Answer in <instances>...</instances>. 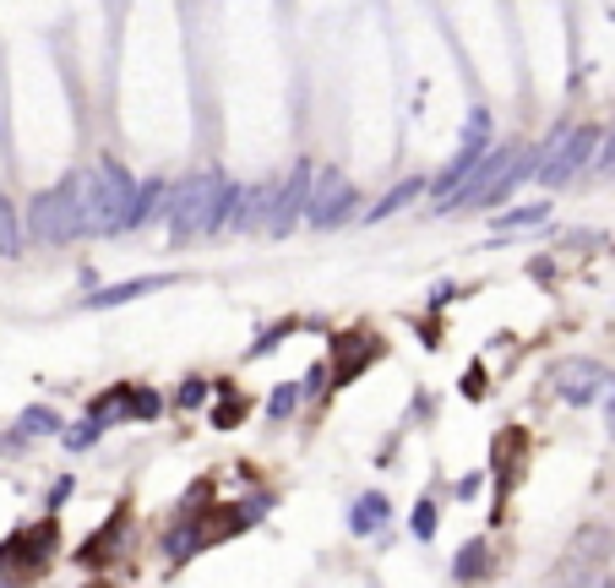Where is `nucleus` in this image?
I'll return each mask as SVG.
<instances>
[{
	"label": "nucleus",
	"mask_w": 615,
	"mask_h": 588,
	"mask_svg": "<svg viewBox=\"0 0 615 588\" xmlns=\"http://www.w3.org/2000/svg\"><path fill=\"white\" fill-rule=\"evenodd\" d=\"M213 392H218L213 425H218V430H235V425H240V420L251 414V398H246V392H235V381H224V376L213 381Z\"/></svg>",
	"instance_id": "aec40b11"
},
{
	"label": "nucleus",
	"mask_w": 615,
	"mask_h": 588,
	"mask_svg": "<svg viewBox=\"0 0 615 588\" xmlns=\"http://www.w3.org/2000/svg\"><path fill=\"white\" fill-rule=\"evenodd\" d=\"M99 441H104V430H99L93 420H83V425L61 430V447H66V452H88V447H99Z\"/></svg>",
	"instance_id": "a878e982"
},
{
	"label": "nucleus",
	"mask_w": 615,
	"mask_h": 588,
	"mask_svg": "<svg viewBox=\"0 0 615 588\" xmlns=\"http://www.w3.org/2000/svg\"><path fill=\"white\" fill-rule=\"evenodd\" d=\"M599 126H555L544 142H539V164H534V180L544 186V191H561V186H572L588 164H593V153H599Z\"/></svg>",
	"instance_id": "20e7f679"
},
{
	"label": "nucleus",
	"mask_w": 615,
	"mask_h": 588,
	"mask_svg": "<svg viewBox=\"0 0 615 588\" xmlns=\"http://www.w3.org/2000/svg\"><path fill=\"white\" fill-rule=\"evenodd\" d=\"M0 588H12V583H7V577H0Z\"/></svg>",
	"instance_id": "72a5a7b5"
},
{
	"label": "nucleus",
	"mask_w": 615,
	"mask_h": 588,
	"mask_svg": "<svg viewBox=\"0 0 615 588\" xmlns=\"http://www.w3.org/2000/svg\"><path fill=\"white\" fill-rule=\"evenodd\" d=\"M593 170H599L604 180H615V132H610V137H599V153H593Z\"/></svg>",
	"instance_id": "c85d7f7f"
},
{
	"label": "nucleus",
	"mask_w": 615,
	"mask_h": 588,
	"mask_svg": "<svg viewBox=\"0 0 615 588\" xmlns=\"http://www.w3.org/2000/svg\"><path fill=\"white\" fill-rule=\"evenodd\" d=\"M164 202H170V180H164V175L137 180V191H131V202H126L121 235H142L148 224H164Z\"/></svg>",
	"instance_id": "9b49d317"
},
{
	"label": "nucleus",
	"mask_w": 615,
	"mask_h": 588,
	"mask_svg": "<svg viewBox=\"0 0 615 588\" xmlns=\"http://www.w3.org/2000/svg\"><path fill=\"white\" fill-rule=\"evenodd\" d=\"M539 224H550V197H534V202H517L506 213H490L495 235H517V229H539Z\"/></svg>",
	"instance_id": "2eb2a0df"
},
{
	"label": "nucleus",
	"mask_w": 615,
	"mask_h": 588,
	"mask_svg": "<svg viewBox=\"0 0 615 588\" xmlns=\"http://www.w3.org/2000/svg\"><path fill=\"white\" fill-rule=\"evenodd\" d=\"M131 191H137V175L121 164V159H99V164H88L83 170V213H88V235H121V224H126V202H131Z\"/></svg>",
	"instance_id": "7ed1b4c3"
},
{
	"label": "nucleus",
	"mask_w": 615,
	"mask_h": 588,
	"mask_svg": "<svg viewBox=\"0 0 615 588\" xmlns=\"http://www.w3.org/2000/svg\"><path fill=\"white\" fill-rule=\"evenodd\" d=\"M23 229H28V246H77L88 240V213H83V170H66L55 186L34 191V202L23 208Z\"/></svg>",
	"instance_id": "f03ea898"
},
{
	"label": "nucleus",
	"mask_w": 615,
	"mask_h": 588,
	"mask_svg": "<svg viewBox=\"0 0 615 588\" xmlns=\"http://www.w3.org/2000/svg\"><path fill=\"white\" fill-rule=\"evenodd\" d=\"M392 523V501L381 496V490H360L354 501H349V534L354 539H371V534H381Z\"/></svg>",
	"instance_id": "4468645a"
},
{
	"label": "nucleus",
	"mask_w": 615,
	"mask_h": 588,
	"mask_svg": "<svg viewBox=\"0 0 615 588\" xmlns=\"http://www.w3.org/2000/svg\"><path fill=\"white\" fill-rule=\"evenodd\" d=\"M208 398H213V376H197V371H191V376H180V387L170 392V409L191 414V409H202Z\"/></svg>",
	"instance_id": "4be33fe9"
},
{
	"label": "nucleus",
	"mask_w": 615,
	"mask_h": 588,
	"mask_svg": "<svg viewBox=\"0 0 615 588\" xmlns=\"http://www.w3.org/2000/svg\"><path fill=\"white\" fill-rule=\"evenodd\" d=\"M121 539H126V506H115V512H110V523H104L99 534H88V539H83V550H77L72 561H77V566H88V572H93V566H110V561H115V550H121Z\"/></svg>",
	"instance_id": "f8f14e48"
},
{
	"label": "nucleus",
	"mask_w": 615,
	"mask_h": 588,
	"mask_svg": "<svg viewBox=\"0 0 615 588\" xmlns=\"http://www.w3.org/2000/svg\"><path fill=\"white\" fill-rule=\"evenodd\" d=\"M490 142H495V115H490L485 104H474V110H468V121H463L457 148H490Z\"/></svg>",
	"instance_id": "5701e85b"
},
{
	"label": "nucleus",
	"mask_w": 615,
	"mask_h": 588,
	"mask_svg": "<svg viewBox=\"0 0 615 588\" xmlns=\"http://www.w3.org/2000/svg\"><path fill=\"white\" fill-rule=\"evenodd\" d=\"M93 588H121V583H93Z\"/></svg>",
	"instance_id": "473e14b6"
},
{
	"label": "nucleus",
	"mask_w": 615,
	"mask_h": 588,
	"mask_svg": "<svg viewBox=\"0 0 615 588\" xmlns=\"http://www.w3.org/2000/svg\"><path fill=\"white\" fill-rule=\"evenodd\" d=\"M452 295H457V289H452V284H436V289H430V305H447V300H452Z\"/></svg>",
	"instance_id": "2f4dec72"
},
{
	"label": "nucleus",
	"mask_w": 615,
	"mask_h": 588,
	"mask_svg": "<svg viewBox=\"0 0 615 588\" xmlns=\"http://www.w3.org/2000/svg\"><path fill=\"white\" fill-rule=\"evenodd\" d=\"M610 376H615V371H604L599 360H588V354H572V360H561V365L550 371V387H555V398H561V403H572V409H588V403H599V398H604Z\"/></svg>",
	"instance_id": "6e6552de"
},
{
	"label": "nucleus",
	"mask_w": 615,
	"mask_h": 588,
	"mask_svg": "<svg viewBox=\"0 0 615 588\" xmlns=\"http://www.w3.org/2000/svg\"><path fill=\"white\" fill-rule=\"evenodd\" d=\"M419 197H425V175H403L392 191H381V197L360 213V224H387V218H398L403 208H414Z\"/></svg>",
	"instance_id": "ddd939ff"
},
{
	"label": "nucleus",
	"mask_w": 615,
	"mask_h": 588,
	"mask_svg": "<svg viewBox=\"0 0 615 588\" xmlns=\"http://www.w3.org/2000/svg\"><path fill=\"white\" fill-rule=\"evenodd\" d=\"M436 523H441L436 496H419V506H414V517H409V534H414L419 545H430V539H436Z\"/></svg>",
	"instance_id": "393cba45"
},
{
	"label": "nucleus",
	"mask_w": 615,
	"mask_h": 588,
	"mask_svg": "<svg viewBox=\"0 0 615 588\" xmlns=\"http://www.w3.org/2000/svg\"><path fill=\"white\" fill-rule=\"evenodd\" d=\"M294 409H300V381H278V387L267 392V425L294 420Z\"/></svg>",
	"instance_id": "b1692460"
},
{
	"label": "nucleus",
	"mask_w": 615,
	"mask_h": 588,
	"mask_svg": "<svg viewBox=\"0 0 615 588\" xmlns=\"http://www.w3.org/2000/svg\"><path fill=\"white\" fill-rule=\"evenodd\" d=\"M28 251V229H23V208L7 197V191H0V257H7V262H17Z\"/></svg>",
	"instance_id": "dca6fc26"
},
{
	"label": "nucleus",
	"mask_w": 615,
	"mask_h": 588,
	"mask_svg": "<svg viewBox=\"0 0 615 588\" xmlns=\"http://www.w3.org/2000/svg\"><path fill=\"white\" fill-rule=\"evenodd\" d=\"M126 398H131V381H115V387H104V392L88 403V420H93L99 430H110V425H126Z\"/></svg>",
	"instance_id": "a211bd4d"
},
{
	"label": "nucleus",
	"mask_w": 615,
	"mask_h": 588,
	"mask_svg": "<svg viewBox=\"0 0 615 588\" xmlns=\"http://www.w3.org/2000/svg\"><path fill=\"white\" fill-rule=\"evenodd\" d=\"M311 180H316V164H311V159H294V164H289V175H284V180H273V208H267L262 235L284 240V235H294V229L305 224V208H311Z\"/></svg>",
	"instance_id": "0eeeda50"
},
{
	"label": "nucleus",
	"mask_w": 615,
	"mask_h": 588,
	"mask_svg": "<svg viewBox=\"0 0 615 588\" xmlns=\"http://www.w3.org/2000/svg\"><path fill=\"white\" fill-rule=\"evenodd\" d=\"M55 545H61V523H55V512H45L39 523L12 528L7 539H0V577H7L12 588H17V583H34V577L55 561Z\"/></svg>",
	"instance_id": "39448f33"
},
{
	"label": "nucleus",
	"mask_w": 615,
	"mask_h": 588,
	"mask_svg": "<svg viewBox=\"0 0 615 588\" xmlns=\"http://www.w3.org/2000/svg\"><path fill=\"white\" fill-rule=\"evenodd\" d=\"M604 425H610V436H615V376H610V387H604Z\"/></svg>",
	"instance_id": "7c9ffc66"
},
{
	"label": "nucleus",
	"mask_w": 615,
	"mask_h": 588,
	"mask_svg": "<svg viewBox=\"0 0 615 588\" xmlns=\"http://www.w3.org/2000/svg\"><path fill=\"white\" fill-rule=\"evenodd\" d=\"M289 333H294V322H278V327H262V333H256V343L246 349V360H262V354H273V349H278V343H284Z\"/></svg>",
	"instance_id": "bb28decb"
},
{
	"label": "nucleus",
	"mask_w": 615,
	"mask_h": 588,
	"mask_svg": "<svg viewBox=\"0 0 615 588\" xmlns=\"http://www.w3.org/2000/svg\"><path fill=\"white\" fill-rule=\"evenodd\" d=\"M213 545V506L208 512H175V523L164 528V555L170 561H191Z\"/></svg>",
	"instance_id": "9d476101"
},
{
	"label": "nucleus",
	"mask_w": 615,
	"mask_h": 588,
	"mask_svg": "<svg viewBox=\"0 0 615 588\" xmlns=\"http://www.w3.org/2000/svg\"><path fill=\"white\" fill-rule=\"evenodd\" d=\"M66 496H72V474H61V479H55V490H45V512H61V506H66Z\"/></svg>",
	"instance_id": "c756f323"
},
{
	"label": "nucleus",
	"mask_w": 615,
	"mask_h": 588,
	"mask_svg": "<svg viewBox=\"0 0 615 588\" xmlns=\"http://www.w3.org/2000/svg\"><path fill=\"white\" fill-rule=\"evenodd\" d=\"M180 284L175 273H142V278H121V284H104V289H88L83 295V311H115V305H131V300H148L159 289Z\"/></svg>",
	"instance_id": "1a4fd4ad"
},
{
	"label": "nucleus",
	"mask_w": 615,
	"mask_h": 588,
	"mask_svg": "<svg viewBox=\"0 0 615 588\" xmlns=\"http://www.w3.org/2000/svg\"><path fill=\"white\" fill-rule=\"evenodd\" d=\"M17 430H23L28 441H45V436H61V430H66V414H61L55 403H28V409L17 414Z\"/></svg>",
	"instance_id": "6ab92c4d"
},
{
	"label": "nucleus",
	"mask_w": 615,
	"mask_h": 588,
	"mask_svg": "<svg viewBox=\"0 0 615 588\" xmlns=\"http://www.w3.org/2000/svg\"><path fill=\"white\" fill-rule=\"evenodd\" d=\"M164 409H170V398H164L159 387L131 381V398H126V425H131V420H137V425H159V420H164Z\"/></svg>",
	"instance_id": "f3484780"
},
{
	"label": "nucleus",
	"mask_w": 615,
	"mask_h": 588,
	"mask_svg": "<svg viewBox=\"0 0 615 588\" xmlns=\"http://www.w3.org/2000/svg\"><path fill=\"white\" fill-rule=\"evenodd\" d=\"M365 208V191L338 170V164H316V180H311V208H305V229L311 235H332V229H349Z\"/></svg>",
	"instance_id": "423d86ee"
},
{
	"label": "nucleus",
	"mask_w": 615,
	"mask_h": 588,
	"mask_svg": "<svg viewBox=\"0 0 615 588\" xmlns=\"http://www.w3.org/2000/svg\"><path fill=\"white\" fill-rule=\"evenodd\" d=\"M235 202H240V180H235L224 164L186 170L180 180H170L164 229H170V240H175V246H191V240H218V235H229Z\"/></svg>",
	"instance_id": "f257e3e1"
},
{
	"label": "nucleus",
	"mask_w": 615,
	"mask_h": 588,
	"mask_svg": "<svg viewBox=\"0 0 615 588\" xmlns=\"http://www.w3.org/2000/svg\"><path fill=\"white\" fill-rule=\"evenodd\" d=\"M327 381H332V371H327V360H316V365H311V371L300 376V398H311V392H322Z\"/></svg>",
	"instance_id": "cd10ccee"
},
{
	"label": "nucleus",
	"mask_w": 615,
	"mask_h": 588,
	"mask_svg": "<svg viewBox=\"0 0 615 588\" xmlns=\"http://www.w3.org/2000/svg\"><path fill=\"white\" fill-rule=\"evenodd\" d=\"M452 577H457V583H479V577H490V539H468V545L452 555Z\"/></svg>",
	"instance_id": "412c9836"
}]
</instances>
